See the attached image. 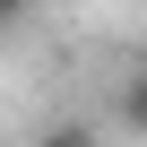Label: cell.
<instances>
[{
  "instance_id": "cell-1",
  "label": "cell",
  "mask_w": 147,
  "mask_h": 147,
  "mask_svg": "<svg viewBox=\"0 0 147 147\" xmlns=\"http://www.w3.org/2000/svg\"><path fill=\"white\" fill-rule=\"evenodd\" d=\"M104 113H113V130H121V138H147V52H130V61L113 69Z\"/></svg>"
},
{
  "instance_id": "cell-2",
  "label": "cell",
  "mask_w": 147,
  "mask_h": 147,
  "mask_svg": "<svg viewBox=\"0 0 147 147\" xmlns=\"http://www.w3.org/2000/svg\"><path fill=\"white\" fill-rule=\"evenodd\" d=\"M35 147H104V121H78V113H61L35 130Z\"/></svg>"
},
{
  "instance_id": "cell-3",
  "label": "cell",
  "mask_w": 147,
  "mask_h": 147,
  "mask_svg": "<svg viewBox=\"0 0 147 147\" xmlns=\"http://www.w3.org/2000/svg\"><path fill=\"white\" fill-rule=\"evenodd\" d=\"M35 9H43V0H0V43H18V35H26V18H35Z\"/></svg>"
},
{
  "instance_id": "cell-4",
  "label": "cell",
  "mask_w": 147,
  "mask_h": 147,
  "mask_svg": "<svg viewBox=\"0 0 147 147\" xmlns=\"http://www.w3.org/2000/svg\"><path fill=\"white\" fill-rule=\"evenodd\" d=\"M52 9H69V0H52Z\"/></svg>"
}]
</instances>
